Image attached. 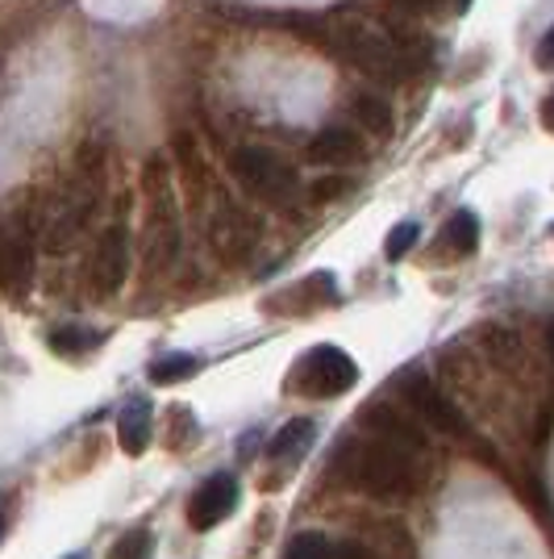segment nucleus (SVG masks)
Returning <instances> with one entry per match:
<instances>
[{"mask_svg": "<svg viewBox=\"0 0 554 559\" xmlns=\"http://www.w3.org/2000/svg\"><path fill=\"white\" fill-rule=\"evenodd\" d=\"M258 234H263L258 217H251L226 197H217V210L208 217V247L221 255V263H242L258 247Z\"/></svg>", "mask_w": 554, "mask_h": 559, "instance_id": "nucleus-6", "label": "nucleus"}, {"mask_svg": "<svg viewBox=\"0 0 554 559\" xmlns=\"http://www.w3.org/2000/svg\"><path fill=\"white\" fill-rule=\"evenodd\" d=\"M442 234H446V247H450L455 255H471V251L480 247V217L471 210H455Z\"/></svg>", "mask_w": 554, "mask_h": 559, "instance_id": "nucleus-15", "label": "nucleus"}, {"mask_svg": "<svg viewBox=\"0 0 554 559\" xmlns=\"http://www.w3.org/2000/svg\"><path fill=\"white\" fill-rule=\"evenodd\" d=\"M68 559H88V556H68Z\"/></svg>", "mask_w": 554, "mask_h": 559, "instance_id": "nucleus-27", "label": "nucleus"}, {"mask_svg": "<svg viewBox=\"0 0 554 559\" xmlns=\"http://www.w3.org/2000/svg\"><path fill=\"white\" fill-rule=\"evenodd\" d=\"M233 180L246 188L251 197L267 201V205H292L301 197V176L279 151L267 146H238L230 155Z\"/></svg>", "mask_w": 554, "mask_h": 559, "instance_id": "nucleus-4", "label": "nucleus"}, {"mask_svg": "<svg viewBox=\"0 0 554 559\" xmlns=\"http://www.w3.org/2000/svg\"><path fill=\"white\" fill-rule=\"evenodd\" d=\"M304 159L317 167H347L363 159V142L359 134H350L342 126H329V130H317L313 142L304 146Z\"/></svg>", "mask_w": 554, "mask_h": 559, "instance_id": "nucleus-10", "label": "nucleus"}, {"mask_svg": "<svg viewBox=\"0 0 554 559\" xmlns=\"http://www.w3.org/2000/svg\"><path fill=\"white\" fill-rule=\"evenodd\" d=\"M546 338H551V355H554V326H551V334H546Z\"/></svg>", "mask_w": 554, "mask_h": 559, "instance_id": "nucleus-25", "label": "nucleus"}, {"mask_svg": "<svg viewBox=\"0 0 554 559\" xmlns=\"http://www.w3.org/2000/svg\"><path fill=\"white\" fill-rule=\"evenodd\" d=\"M354 384H359V368L347 350L338 347H313L292 376V389H301L309 396H338Z\"/></svg>", "mask_w": 554, "mask_h": 559, "instance_id": "nucleus-5", "label": "nucleus"}, {"mask_svg": "<svg viewBox=\"0 0 554 559\" xmlns=\"http://www.w3.org/2000/svg\"><path fill=\"white\" fill-rule=\"evenodd\" d=\"M233 510H238V476H233V472H217V476H208L205 485L192 492V501H188V522H192V531H213V526H221Z\"/></svg>", "mask_w": 554, "mask_h": 559, "instance_id": "nucleus-8", "label": "nucleus"}, {"mask_svg": "<svg viewBox=\"0 0 554 559\" xmlns=\"http://www.w3.org/2000/svg\"><path fill=\"white\" fill-rule=\"evenodd\" d=\"M334 547L338 543H329L322 531H304V535H297L288 543L284 559H334Z\"/></svg>", "mask_w": 554, "mask_h": 559, "instance_id": "nucleus-17", "label": "nucleus"}, {"mask_svg": "<svg viewBox=\"0 0 554 559\" xmlns=\"http://www.w3.org/2000/svg\"><path fill=\"white\" fill-rule=\"evenodd\" d=\"M142 188L150 197V213H146V230H142V263L150 272L171 267L180 255V213L171 201V180H167V167L162 159H150L142 171Z\"/></svg>", "mask_w": 554, "mask_h": 559, "instance_id": "nucleus-3", "label": "nucleus"}, {"mask_svg": "<svg viewBox=\"0 0 554 559\" xmlns=\"http://www.w3.org/2000/svg\"><path fill=\"white\" fill-rule=\"evenodd\" d=\"M413 242H417V226H413V222H405V226H396V230H393L388 247H384V255L396 263V259H405L409 251H413Z\"/></svg>", "mask_w": 554, "mask_h": 559, "instance_id": "nucleus-20", "label": "nucleus"}, {"mask_svg": "<svg viewBox=\"0 0 554 559\" xmlns=\"http://www.w3.org/2000/svg\"><path fill=\"white\" fill-rule=\"evenodd\" d=\"M29 272H34V242H29V230H25L22 217H17L9 238H4V288L9 293H22Z\"/></svg>", "mask_w": 554, "mask_h": 559, "instance_id": "nucleus-11", "label": "nucleus"}, {"mask_svg": "<svg viewBox=\"0 0 554 559\" xmlns=\"http://www.w3.org/2000/svg\"><path fill=\"white\" fill-rule=\"evenodd\" d=\"M334 559H380V556L371 551L368 543H354V538H347V543H338V547H334Z\"/></svg>", "mask_w": 554, "mask_h": 559, "instance_id": "nucleus-22", "label": "nucleus"}, {"mask_svg": "<svg viewBox=\"0 0 554 559\" xmlns=\"http://www.w3.org/2000/svg\"><path fill=\"white\" fill-rule=\"evenodd\" d=\"M400 13H438L446 0H393Z\"/></svg>", "mask_w": 554, "mask_h": 559, "instance_id": "nucleus-23", "label": "nucleus"}, {"mask_svg": "<svg viewBox=\"0 0 554 559\" xmlns=\"http://www.w3.org/2000/svg\"><path fill=\"white\" fill-rule=\"evenodd\" d=\"M467 4H471V0H459V9H467Z\"/></svg>", "mask_w": 554, "mask_h": 559, "instance_id": "nucleus-26", "label": "nucleus"}, {"mask_svg": "<svg viewBox=\"0 0 554 559\" xmlns=\"http://www.w3.org/2000/svg\"><path fill=\"white\" fill-rule=\"evenodd\" d=\"M325 34H329V50L342 63L380 84H400L421 68H430V38L417 29L380 25L371 17H338Z\"/></svg>", "mask_w": 554, "mask_h": 559, "instance_id": "nucleus-2", "label": "nucleus"}, {"mask_svg": "<svg viewBox=\"0 0 554 559\" xmlns=\"http://www.w3.org/2000/svg\"><path fill=\"white\" fill-rule=\"evenodd\" d=\"M150 556H155V535L150 531H130V535L117 538L105 559H150Z\"/></svg>", "mask_w": 554, "mask_h": 559, "instance_id": "nucleus-19", "label": "nucleus"}, {"mask_svg": "<svg viewBox=\"0 0 554 559\" xmlns=\"http://www.w3.org/2000/svg\"><path fill=\"white\" fill-rule=\"evenodd\" d=\"M313 430H317V426L309 418H292L276 439L267 443V455H272V460H301L304 451H309V443H313Z\"/></svg>", "mask_w": 554, "mask_h": 559, "instance_id": "nucleus-14", "label": "nucleus"}, {"mask_svg": "<svg viewBox=\"0 0 554 559\" xmlns=\"http://www.w3.org/2000/svg\"><path fill=\"white\" fill-rule=\"evenodd\" d=\"M350 109H354L359 126H363L368 134H375V139H393L396 114H393V105H388L380 93H354L350 96Z\"/></svg>", "mask_w": 554, "mask_h": 559, "instance_id": "nucleus-13", "label": "nucleus"}, {"mask_svg": "<svg viewBox=\"0 0 554 559\" xmlns=\"http://www.w3.org/2000/svg\"><path fill=\"white\" fill-rule=\"evenodd\" d=\"M538 63L554 71V25L542 34V43H538Z\"/></svg>", "mask_w": 554, "mask_h": 559, "instance_id": "nucleus-24", "label": "nucleus"}, {"mask_svg": "<svg viewBox=\"0 0 554 559\" xmlns=\"http://www.w3.org/2000/svg\"><path fill=\"white\" fill-rule=\"evenodd\" d=\"M405 405H409L425 426L442 430V435H455V439H467V435H471L467 418H462L459 409L434 389V380H425L421 372H413L409 380H405Z\"/></svg>", "mask_w": 554, "mask_h": 559, "instance_id": "nucleus-7", "label": "nucleus"}, {"mask_svg": "<svg viewBox=\"0 0 554 559\" xmlns=\"http://www.w3.org/2000/svg\"><path fill=\"white\" fill-rule=\"evenodd\" d=\"M130 276V234L125 226H109L96 242L93 255V284L100 297H113L121 293V284Z\"/></svg>", "mask_w": 554, "mask_h": 559, "instance_id": "nucleus-9", "label": "nucleus"}, {"mask_svg": "<svg viewBox=\"0 0 554 559\" xmlns=\"http://www.w3.org/2000/svg\"><path fill=\"white\" fill-rule=\"evenodd\" d=\"M368 439L350 451V480L380 501H405L425 485V435L400 409H371L363 414Z\"/></svg>", "mask_w": 554, "mask_h": 559, "instance_id": "nucleus-1", "label": "nucleus"}, {"mask_svg": "<svg viewBox=\"0 0 554 559\" xmlns=\"http://www.w3.org/2000/svg\"><path fill=\"white\" fill-rule=\"evenodd\" d=\"M105 334H96V330H80V326H63L50 334V347L55 355H84V350H93Z\"/></svg>", "mask_w": 554, "mask_h": 559, "instance_id": "nucleus-16", "label": "nucleus"}, {"mask_svg": "<svg viewBox=\"0 0 554 559\" xmlns=\"http://www.w3.org/2000/svg\"><path fill=\"white\" fill-rule=\"evenodd\" d=\"M117 439H121L125 455H142L146 451V443H150V401L146 396H134L125 405V414L117 421Z\"/></svg>", "mask_w": 554, "mask_h": 559, "instance_id": "nucleus-12", "label": "nucleus"}, {"mask_svg": "<svg viewBox=\"0 0 554 559\" xmlns=\"http://www.w3.org/2000/svg\"><path fill=\"white\" fill-rule=\"evenodd\" d=\"M350 180L347 176H325L322 185H313V201H317V205H329V201H338V197H342V192H350Z\"/></svg>", "mask_w": 554, "mask_h": 559, "instance_id": "nucleus-21", "label": "nucleus"}, {"mask_svg": "<svg viewBox=\"0 0 554 559\" xmlns=\"http://www.w3.org/2000/svg\"><path fill=\"white\" fill-rule=\"evenodd\" d=\"M196 368H201L196 355H167V359H159V364L150 368V380H155V384H176V380L196 376Z\"/></svg>", "mask_w": 554, "mask_h": 559, "instance_id": "nucleus-18", "label": "nucleus"}]
</instances>
